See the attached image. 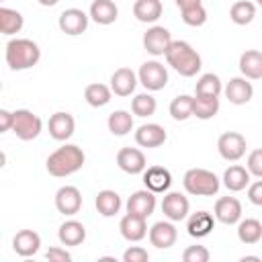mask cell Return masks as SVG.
Wrapping results in <instances>:
<instances>
[{"instance_id":"obj_1","label":"cell","mask_w":262,"mask_h":262,"mask_svg":"<svg viewBox=\"0 0 262 262\" xmlns=\"http://www.w3.org/2000/svg\"><path fill=\"white\" fill-rule=\"evenodd\" d=\"M84 151L82 147L74 145V143H66L61 147H57L53 154H49L45 166H47V172L55 178H63V176H70L74 172H78L82 166H84Z\"/></svg>"},{"instance_id":"obj_7","label":"cell","mask_w":262,"mask_h":262,"mask_svg":"<svg viewBox=\"0 0 262 262\" xmlns=\"http://www.w3.org/2000/svg\"><path fill=\"white\" fill-rule=\"evenodd\" d=\"M217 149L219 156L227 162H237L246 154V137L237 131H225L217 139Z\"/></svg>"},{"instance_id":"obj_28","label":"cell","mask_w":262,"mask_h":262,"mask_svg":"<svg viewBox=\"0 0 262 262\" xmlns=\"http://www.w3.org/2000/svg\"><path fill=\"white\" fill-rule=\"evenodd\" d=\"M219 113V96H192V115L201 121L213 119Z\"/></svg>"},{"instance_id":"obj_24","label":"cell","mask_w":262,"mask_h":262,"mask_svg":"<svg viewBox=\"0 0 262 262\" xmlns=\"http://www.w3.org/2000/svg\"><path fill=\"white\" fill-rule=\"evenodd\" d=\"M239 72L248 80H260L262 78V51L246 49L239 55Z\"/></svg>"},{"instance_id":"obj_16","label":"cell","mask_w":262,"mask_h":262,"mask_svg":"<svg viewBox=\"0 0 262 262\" xmlns=\"http://www.w3.org/2000/svg\"><path fill=\"white\" fill-rule=\"evenodd\" d=\"M215 219L225 223V225H233L242 219V203L235 196H221L215 203Z\"/></svg>"},{"instance_id":"obj_18","label":"cell","mask_w":262,"mask_h":262,"mask_svg":"<svg viewBox=\"0 0 262 262\" xmlns=\"http://www.w3.org/2000/svg\"><path fill=\"white\" fill-rule=\"evenodd\" d=\"M41 248V237L37 231L33 229H20L16 231V235L12 237V250L23 256V258H29V256H35Z\"/></svg>"},{"instance_id":"obj_37","label":"cell","mask_w":262,"mask_h":262,"mask_svg":"<svg viewBox=\"0 0 262 262\" xmlns=\"http://www.w3.org/2000/svg\"><path fill=\"white\" fill-rule=\"evenodd\" d=\"M156 108H158V102H156V98H154L151 94H147V92H141V94H137V96L131 100V111H133V115H137V117H151V115L156 113Z\"/></svg>"},{"instance_id":"obj_30","label":"cell","mask_w":262,"mask_h":262,"mask_svg":"<svg viewBox=\"0 0 262 262\" xmlns=\"http://www.w3.org/2000/svg\"><path fill=\"white\" fill-rule=\"evenodd\" d=\"M94 205H96V211L102 217H113V215H117L121 211V196L115 190H108L106 188V190H100L96 194Z\"/></svg>"},{"instance_id":"obj_6","label":"cell","mask_w":262,"mask_h":262,"mask_svg":"<svg viewBox=\"0 0 262 262\" xmlns=\"http://www.w3.org/2000/svg\"><path fill=\"white\" fill-rule=\"evenodd\" d=\"M137 78H139L141 86L149 92L162 90L168 84V72H166L164 63H160L156 59H149V61L141 63V68L137 72Z\"/></svg>"},{"instance_id":"obj_43","label":"cell","mask_w":262,"mask_h":262,"mask_svg":"<svg viewBox=\"0 0 262 262\" xmlns=\"http://www.w3.org/2000/svg\"><path fill=\"white\" fill-rule=\"evenodd\" d=\"M45 258H47L49 262H70V260H72V254H70L66 248L53 246V248H49V250L45 252Z\"/></svg>"},{"instance_id":"obj_38","label":"cell","mask_w":262,"mask_h":262,"mask_svg":"<svg viewBox=\"0 0 262 262\" xmlns=\"http://www.w3.org/2000/svg\"><path fill=\"white\" fill-rule=\"evenodd\" d=\"M170 115L174 121H186L192 117V96L180 94L170 102Z\"/></svg>"},{"instance_id":"obj_19","label":"cell","mask_w":262,"mask_h":262,"mask_svg":"<svg viewBox=\"0 0 262 262\" xmlns=\"http://www.w3.org/2000/svg\"><path fill=\"white\" fill-rule=\"evenodd\" d=\"M223 92H225V96H227V100L231 104H246L254 96V86L248 82V78H239L237 76V78H231L227 82Z\"/></svg>"},{"instance_id":"obj_20","label":"cell","mask_w":262,"mask_h":262,"mask_svg":"<svg viewBox=\"0 0 262 262\" xmlns=\"http://www.w3.org/2000/svg\"><path fill=\"white\" fill-rule=\"evenodd\" d=\"M166 129L158 123H145L135 131V141L141 147H160L166 141Z\"/></svg>"},{"instance_id":"obj_3","label":"cell","mask_w":262,"mask_h":262,"mask_svg":"<svg viewBox=\"0 0 262 262\" xmlns=\"http://www.w3.org/2000/svg\"><path fill=\"white\" fill-rule=\"evenodd\" d=\"M41 59V49L31 39H10L6 43V63L10 70L20 72L37 66Z\"/></svg>"},{"instance_id":"obj_31","label":"cell","mask_w":262,"mask_h":262,"mask_svg":"<svg viewBox=\"0 0 262 262\" xmlns=\"http://www.w3.org/2000/svg\"><path fill=\"white\" fill-rule=\"evenodd\" d=\"M237 239L242 244H258L262 239V223L258 219H242L237 221Z\"/></svg>"},{"instance_id":"obj_35","label":"cell","mask_w":262,"mask_h":262,"mask_svg":"<svg viewBox=\"0 0 262 262\" xmlns=\"http://www.w3.org/2000/svg\"><path fill=\"white\" fill-rule=\"evenodd\" d=\"M256 16V4L248 0H239L229 8V18L235 25H250Z\"/></svg>"},{"instance_id":"obj_13","label":"cell","mask_w":262,"mask_h":262,"mask_svg":"<svg viewBox=\"0 0 262 262\" xmlns=\"http://www.w3.org/2000/svg\"><path fill=\"white\" fill-rule=\"evenodd\" d=\"M156 209V192L143 188V190H135L129 199H127V213L139 215V217H149Z\"/></svg>"},{"instance_id":"obj_29","label":"cell","mask_w":262,"mask_h":262,"mask_svg":"<svg viewBox=\"0 0 262 262\" xmlns=\"http://www.w3.org/2000/svg\"><path fill=\"white\" fill-rule=\"evenodd\" d=\"M162 2L160 0H135L133 14L139 23H156L162 16Z\"/></svg>"},{"instance_id":"obj_42","label":"cell","mask_w":262,"mask_h":262,"mask_svg":"<svg viewBox=\"0 0 262 262\" xmlns=\"http://www.w3.org/2000/svg\"><path fill=\"white\" fill-rule=\"evenodd\" d=\"M248 170H250V174L262 178V149H254L248 156Z\"/></svg>"},{"instance_id":"obj_27","label":"cell","mask_w":262,"mask_h":262,"mask_svg":"<svg viewBox=\"0 0 262 262\" xmlns=\"http://www.w3.org/2000/svg\"><path fill=\"white\" fill-rule=\"evenodd\" d=\"M223 184L227 190L231 192H239L244 190L246 186H250V170L244 168V166H229L225 172H223Z\"/></svg>"},{"instance_id":"obj_32","label":"cell","mask_w":262,"mask_h":262,"mask_svg":"<svg viewBox=\"0 0 262 262\" xmlns=\"http://www.w3.org/2000/svg\"><path fill=\"white\" fill-rule=\"evenodd\" d=\"M23 25H25V18L18 10H12L6 6L0 8V33L2 35H14L23 29Z\"/></svg>"},{"instance_id":"obj_36","label":"cell","mask_w":262,"mask_h":262,"mask_svg":"<svg viewBox=\"0 0 262 262\" xmlns=\"http://www.w3.org/2000/svg\"><path fill=\"white\" fill-rule=\"evenodd\" d=\"M221 90H223V84H221L219 76L213 74V72L203 74L196 80V86H194V92L196 94H203V96H219Z\"/></svg>"},{"instance_id":"obj_45","label":"cell","mask_w":262,"mask_h":262,"mask_svg":"<svg viewBox=\"0 0 262 262\" xmlns=\"http://www.w3.org/2000/svg\"><path fill=\"white\" fill-rule=\"evenodd\" d=\"M12 123H14V113L0 108V131H12Z\"/></svg>"},{"instance_id":"obj_4","label":"cell","mask_w":262,"mask_h":262,"mask_svg":"<svg viewBox=\"0 0 262 262\" xmlns=\"http://www.w3.org/2000/svg\"><path fill=\"white\" fill-rule=\"evenodd\" d=\"M182 184L186 188L188 194H194V196H213L219 192V178L211 172V170H205V168H190L186 170L184 178H182Z\"/></svg>"},{"instance_id":"obj_8","label":"cell","mask_w":262,"mask_h":262,"mask_svg":"<svg viewBox=\"0 0 262 262\" xmlns=\"http://www.w3.org/2000/svg\"><path fill=\"white\" fill-rule=\"evenodd\" d=\"M174 39H172V35H170V31L166 29V27H151V29H147L145 33H143V49L147 51V53H151V55H166V51H168V47H170V43H172Z\"/></svg>"},{"instance_id":"obj_2","label":"cell","mask_w":262,"mask_h":262,"mask_svg":"<svg viewBox=\"0 0 262 262\" xmlns=\"http://www.w3.org/2000/svg\"><path fill=\"white\" fill-rule=\"evenodd\" d=\"M166 61L184 78L196 76V72L203 68L201 55L186 41H172L168 51H166Z\"/></svg>"},{"instance_id":"obj_46","label":"cell","mask_w":262,"mask_h":262,"mask_svg":"<svg viewBox=\"0 0 262 262\" xmlns=\"http://www.w3.org/2000/svg\"><path fill=\"white\" fill-rule=\"evenodd\" d=\"M178 8H186V6H192V4H201V0H174Z\"/></svg>"},{"instance_id":"obj_15","label":"cell","mask_w":262,"mask_h":262,"mask_svg":"<svg viewBox=\"0 0 262 262\" xmlns=\"http://www.w3.org/2000/svg\"><path fill=\"white\" fill-rule=\"evenodd\" d=\"M188 209H190V203L180 192H168L164 196V201H162V213L170 221H182V219H186Z\"/></svg>"},{"instance_id":"obj_23","label":"cell","mask_w":262,"mask_h":262,"mask_svg":"<svg viewBox=\"0 0 262 262\" xmlns=\"http://www.w3.org/2000/svg\"><path fill=\"white\" fill-rule=\"evenodd\" d=\"M213 227H215V217L209 211H196L186 221V231L192 237H205L213 231Z\"/></svg>"},{"instance_id":"obj_47","label":"cell","mask_w":262,"mask_h":262,"mask_svg":"<svg viewBox=\"0 0 262 262\" xmlns=\"http://www.w3.org/2000/svg\"><path fill=\"white\" fill-rule=\"evenodd\" d=\"M37 2H39L41 6H55L59 0H37Z\"/></svg>"},{"instance_id":"obj_14","label":"cell","mask_w":262,"mask_h":262,"mask_svg":"<svg viewBox=\"0 0 262 262\" xmlns=\"http://www.w3.org/2000/svg\"><path fill=\"white\" fill-rule=\"evenodd\" d=\"M143 184L151 192H166L172 184V174L164 166H149L143 170Z\"/></svg>"},{"instance_id":"obj_10","label":"cell","mask_w":262,"mask_h":262,"mask_svg":"<svg viewBox=\"0 0 262 262\" xmlns=\"http://www.w3.org/2000/svg\"><path fill=\"white\" fill-rule=\"evenodd\" d=\"M88 18L90 16L84 10H80V8H68V10H63L59 14L57 25H59L61 33L76 37V35H82L88 29Z\"/></svg>"},{"instance_id":"obj_5","label":"cell","mask_w":262,"mask_h":262,"mask_svg":"<svg viewBox=\"0 0 262 262\" xmlns=\"http://www.w3.org/2000/svg\"><path fill=\"white\" fill-rule=\"evenodd\" d=\"M43 129V123L41 119L33 113V111H27V108H18L14 111V123H12V131L18 139L23 141H31L35 139Z\"/></svg>"},{"instance_id":"obj_25","label":"cell","mask_w":262,"mask_h":262,"mask_svg":"<svg viewBox=\"0 0 262 262\" xmlns=\"http://www.w3.org/2000/svg\"><path fill=\"white\" fill-rule=\"evenodd\" d=\"M57 237L63 246H80L84 239H86V227L76 221V219H70V221H63L59 225V231H57Z\"/></svg>"},{"instance_id":"obj_33","label":"cell","mask_w":262,"mask_h":262,"mask_svg":"<svg viewBox=\"0 0 262 262\" xmlns=\"http://www.w3.org/2000/svg\"><path fill=\"white\" fill-rule=\"evenodd\" d=\"M111 94L113 90L106 86V84H100V82H94V84H88L86 90H84V98L90 106L98 108V106H104L111 102Z\"/></svg>"},{"instance_id":"obj_9","label":"cell","mask_w":262,"mask_h":262,"mask_svg":"<svg viewBox=\"0 0 262 262\" xmlns=\"http://www.w3.org/2000/svg\"><path fill=\"white\" fill-rule=\"evenodd\" d=\"M147 237H149V244L158 250H168L176 244V237H178V231L174 227V221H158L149 227L147 231Z\"/></svg>"},{"instance_id":"obj_48","label":"cell","mask_w":262,"mask_h":262,"mask_svg":"<svg viewBox=\"0 0 262 262\" xmlns=\"http://www.w3.org/2000/svg\"><path fill=\"white\" fill-rule=\"evenodd\" d=\"M246 260H260V258H258V256H244L242 262H246Z\"/></svg>"},{"instance_id":"obj_11","label":"cell","mask_w":262,"mask_h":262,"mask_svg":"<svg viewBox=\"0 0 262 262\" xmlns=\"http://www.w3.org/2000/svg\"><path fill=\"white\" fill-rule=\"evenodd\" d=\"M117 166L127 174H143L147 168L145 156L137 147H121L117 154Z\"/></svg>"},{"instance_id":"obj_49","label":"cell","mask_w":262,"mask_h":262,"mask_svg":"<svg viewBox=\"0 0 262 262\" xmlns=\"http://www.w3.org/2000/svg\"><path fill=\"white\" fill-rule=\"evenodd\" d=\"M256 2H258V4H260V6H262V0H256Z\"/></svg>"},{"instance_id":"obj_26","label":"cell","mask_w":262,"mask_h":262,"mask_svg":"<svg viewBox=\"0 0 262 262\" xmlns=\"http://www.w3.org/2000/svg\"><path fill=\"white\" fill-rule=\"evenodd\" d=\"M119 16V8L113 0H94L90 4V18L98 25H113Z\"/></svg>"},{"instance_id":"obj_22","label":"cell","mask_w":262,"mask_h":262,"mask_svg":"<svg viewBox=\"0 0 262 262\" xmlns=\"http://www.w3.org/2000/svg\"><path fill=\"white\" fill-rule=\"evenodd\" d=\"M137 74L131 68H119L111 76V90L117 96H129L137 86Z\"/></svg>"},{"instance_id":"obj_12","label":"cell","mask_w":262,"mask_h":262,"mask_svg":"<svg viewBox=\"0 0 262 262\" xmlns=\"http://www.w3.org/2000/svg\"><path fill=\"white\" fill-rule=\"evenodd\" d=\"M47 127H49V135H51L55 141H66V139H70V137L74 135L76 121H74V117H72L70 113L59 111V113H53V115L49 117Z\"/></svg>"},{"instance_id":"obj_41","label":"cell","mask_w":262,"mask_h":262,"mask_svg":"<svg viewBox=\"0 0 262 262\" xmlns=\"http://www.w3.org/2000/svg\"><path fill=\"white\" fill-rule=\"evenodd\" d=\"M123 260L125 262H147L149 260V254L141 246H131V248H127L123 252Z\"/></svg>"},{"instance_id":"obj_34","label":"cell","mask_w":262,"mask_h":262,"mask_svg":"<svg viewBox=\"0 0 262 262\" xmlns=\"http://www.w3.org/2000/svg\"><path fill=\"white\" fill-rule=\"evenodd\" d=\"M106 125H108V131L113 135H119L121 137V135H127L133 129V117L127 111H113L108 115Z\"/></svg>"},{"instance_id":"obj_21","label":"cell","mask_w":262,"mask_h":262,"mask_svg":"<svg viewBox=\"0 0 262 262\" xmlns=\"http://www.w3.org/2000/svg\"><path fill=\"white\" fill-rule=\"evenodd\" d=\"M119 229H121V235H123L127 242H141V239L147 235L145 217H139V215H133V213H127V215L121 219Z\"/></svg>"},{"instance_id":"obj_44","label":"cell","mask_w":262,"mask_h":262,"mask_svg":"<svg viewBox=\"0 0 262 262\" xmlns=\"http://www.w3.org/2000/svg\"><path fill=\"white\" fill-rule=\"evenodd\" d=\"M248 199L252 205L262 207V180H256L248 186Z\"/></svg>"},{"instance_id":"obj_39","label":"cell","mask_w":262,"mask_h":262,"mask_svg":"<svg viewBox=\"0 0 262 262\" xmlns=\"http://www.w3.org/2000/svg\"><path fill=\"white\" fill-rule=\"evenodd\" d=\"M180 12H182V20L188 27H203L207 23V10L203 4H192V6L180 8Z\"/></svg>"},{"instance_id":"obj_17","label":"cell","mask_w":262,"mask_h":262,"mask_svg":"<svg viewBox=\"0 0 262 262\" xmlns=\"http://www.w3.org/2000/svg\"><path fill=\"white\" fill-rule=\"evenodd\" d=\"M55 207L63 215H76L82 209V194L76 186H61L55 192Z\"/></svg>"},{"instance_id":"obj_40","label":"cell","mask_w":262,"mask_h":262,"mask_svg":"<svg viewBox=\"0 0 262 262\" xmlns=\"http://www.w3.org/2000/svg\"><path fill=\"white\" fill-rule=\"evenodd\" d=\"M211 254L205 246L196 244V246H188L184 252H182V260L184 262H209Z\"/></svg>"}]
</instances>
